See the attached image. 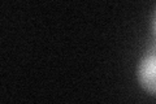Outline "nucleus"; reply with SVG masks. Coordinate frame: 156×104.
<instances>
[{
	"label": "nucleus",
	"mask_w": 156,
	"mask_h": 104,
	"mask_svg": "<svg viewBox=\"0 0 156 104\" xmlns=\"http://www.w3.org/2000/svg\"><path fill=\"white\" fill-rule=\"evenodd\" d=\"M136 78L146 92L156 96V46L148 49L140 59Z\"/></svg>",
	"instance_id": "nucleus-1"
},
{
	"label": "nucleus",
	"mask_w": 156,
	"mask_h": 104,
	"mask_svg": "<svg viewBox=\"0 0 156 104\" xmlns=\"http://www.w3.org/2000/svg\"><path fill=\"white\" fill-rule=\"evenodd\" d=\"M152 31H154V35L156 38V11H155L154 17H152Z\"/></svg>",
	"instance_id": "nucleus-2"
}]
</instances>
